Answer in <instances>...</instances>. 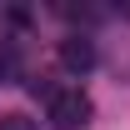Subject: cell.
Returning <instances> with one entry per match:
<instances>
[{
	"label": "cell",
	"instance_id": "3957f363",
	"mask_svg": "<svg viewBox=\"0 0 130 130\" xmlns=\"http://www.w3.org/2000/svg\"><path fill=\"white\" fill-rule=\"evenodd\" d=\"M0 130H40L30 120V115H20V110H10V115H0Z\"/></svg>",
	"mask_w": 130,
	"mask_h": 130
},
{
	"label": "cell",
	"instance_id": "7a4b0ae2",
	"mask_svg": "<svg viewBox=\"0 0 130 130\" xmlns=\"http://www.w3.org/2000/svg\"><path fill=\"white\" fill-rule=\"evenodd\" d=\"M60 65H65V70H75V75H85V70L95 65V45H90L85 35H70V40H60Z\"/></svg>",
	"mask_w": 130,
	"mask_h": 130
},
{
	"label": "cell",
	"instance_id": "6da1fadb",
	"mask_svg": "<svg viewBox=\"0 0 130 130\" xmlns=\"http://www.w3.org/2000/svg\"><path fill=\"white\" fill-rule=\"evenodd\" d=\"M90 95H80V90H55L50 95V125L55 130H85L90 125Z\"/></svg>",
	"mask_w": 130,
	"mask_h": 130
}]
</instances>
